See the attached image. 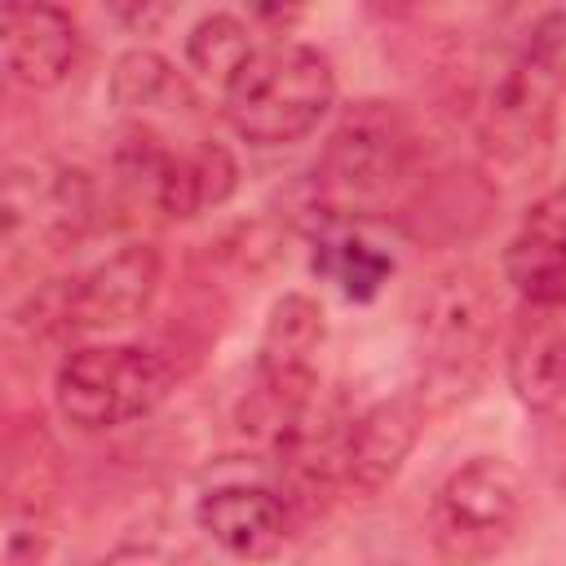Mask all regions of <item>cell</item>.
I'll return each mask as SVG.
<instances>
[{
	"label": "cell",
	"mask_w": 566,
	"mask_h": 566,
	"mask_svg": "<svg viewBox=\"0 0 566 566\" xmlns=\"http://www.w3.org/2000/svg\"><path fill=\"white\" fill-rule=\"evenodd\" d=\"M172 389V367L128 340L106 345H80L57 363L53 376V402L62 420H71L84 433L124 429L133 420H146Z\"/></svg>",
	"instance_id": "4"
},
{
	"label": "cell",
	"mask_w": 566,
	"mask_h": 566,
	"mask_svg": "<svg viewBox=\"0 0 566 566\" xmlns=\"http://www.w3.org/2000/svg\"><path fill=\"white\" fill-rule=\"evenodd\" d=\"M230 128L252 146H292L318 128L336 102V71L327 53L301 40L261 44L243 71L221 88Z\"/></svg>",
	"instance_id": "3"
},
{
	"label": "cell",
	"mask_w": 566,
	"mask_h": 566,
	"mask_svg": "<svg viewBox=\"0 0 566 566\" xmlns=\"http://www.w3.org/2000/svg\"><path fill=\"white\" fill-rule=\"evenodd\" d=\"M562 57L566 13H548L531 27V35L500 49L482 66L473 93V133L495 172L526 177L544 168L562 106Z\"/></svg>",
	"instance_id": "1"
},
{
	"label": "cell",
	"mask_w": 566,
	"mask_h": 566,
	"mask_svg": "<svg viewBox=\"0 0 566 566\" xmlns=\"http://www.w3.org/2000/svg\"><path fill=\"white\" fill-rule=\"evenodd\" d=\"M239 186V164L221 142H199L190 150H172L164 186H159V212L164 217H199L208 208H221Z\"/></svg>",
	"instance_id": "15"
},
{
	"label": "cell",
	"mask_w": 566,
	"mask_h": 566,
	"mask_svg": "<svg viewBox=\"0 0 566 566\" xmlns=\"http://www.w3.org/2000/svg\"><path fill=\"white\" fill-rule=\"evenodd\" d=\"M0 221L9 265L35 252L75 248L93 226V181L53 159H13L4 168Z\"/></svg>",
	"instance_id": "8"
},
{
	"label": "cell",
	"mask_w": 566,
	"mask_h": 566,
	"mask_svg": "<svg viewBox=\"0 0 566 566\" xmlns=\"http://www.w3.org/2000/svg\"><path fill=\"white\" fill-rule=\"evenodd\" d=\"M526 517V482L500 455H473L442 478L429 504V539L455 566H478L509 548Z\"/></svg>",
	"instance_id": "5"
},
{
	"label": "cell",
	"mask_w": 566,
	"mask_h": 566,
	"mask_svg": "<svg viewBox=\"0 0 566 566\" xmlns=\"http://www.w3.org/2000/svg\"><path fill=\"white\" fill-rule=\"evenodd\" d=\"M111 97H115V106H124V111H168V106H190L195 97H190V88H186V80L172 71V62L164 57V53H155V49H128L119 62H115V71H111Z\"/></svg>",
	"instance_id": "18"
},
{
	"label": "cell",
	"mask_w": 566,
	"mask_h": 566,
	"mask_svg": "<svg viewBox=\"0 0 566 566\" xmlns=\"http://www.w3.org/2000/svg\"><path fill=\"white\" fill-rule=\"evenodd\" d=\"M310 265H314L318 279H332L345 301H371L394 274V256L380 252L376 243H367L354 230H327L314 243Z\"/></svg>",
	"instance_id": "16"
},
{
	"label": "cell",
	"mask_w": 566,
	"mask_h": 566,
	"mask_svg": "<svg viewBox=\"0 0 566 566\" xmlns=\"http://www.w3.org/2000/svg\"><path fill=\"white\" fill-rule=\"evenodd\" d=\"M261 44L252 40V27L234 13H208L190 27L186 35V62L203 75V80H217L221 88L243 71V62L256 53Z\"/></svg>",
	"instance_id": "19"
},
{
	"label": "cell",
	"mask_w": 566,
	"mask_h": 566,
	"mask_svg": "<svg viewBox=\"0 0 566 566\" xmlns=\"http://www.w3.org/2000/svg\"><path fill=\"white\" fill-rule=\"evenodd\" d=\"M420 155V133L402 106L376 97L354 102L327 133L310 172V208L318 212V226L345 230V221L389 217L402 208L416 186Z\"/></svg>",
	"instance_id": "2"
},
{
	"label": "cell",
	"mask_w": 566,
	"mask_h": 566,
	"mask_svg": "<svg viewBox=\"0 0 566 566\" xmlns=\"http://www.w3.org/2000/svg\"><path fill=\"white\" fill-rule=\"evenodd\" d=\"M49 544H53V486L40 478H31V486L9 478L0 566H40Z\"/></svg>",
	"instance_id": "17"
},
{
	"label": "cell",
	"mask_w": 566,
	"mask_h": 566,
	"mask_svg": "<svg viewBox=\"0 0 566 566\" xmlns=\"http://www.w3.org/2000/svg\"><path fill=\"white\" fill-rule=\"evenodd\" d=\"M509 385L522 407L553 411L566 402V305H526L509 332Z\"/></svg>",
	"instance_id": "14"
},
{
	"label": "cell",
	"mask_w": 566,
	"mask_h": 566,
	"mask_svg": "<svg viewBox=\"0 0 566 566\" xmlns=\"http://www.w3.org/2000/svg\"><path fill=\"white\" fill-rule=\"evenodd\" d=\"M164 279L155 243H124L80 279L62 287V327L66 332H115L137 323Z\"/></svg>",
	"instance_id": "9"
},
{
	"label": "cell",
	"mask_w": 566,
	"mask_h": 566,
	"mask_svg": "<svg viewBox=\"0 0 566 566\" xmlns=\"http://www.w3.org/2000/svg\"><path fill=\"white\" fill-rule=\"evenodd\" d=\"M327 323L323 305L305 292H287L270 305V318L256 340V385L248 416L274 442L314 398H318V349Z\"/></svg>",
	"instance_id": "7"
},
{
	"label": "cell",
	"mask_w": 566,
	"mask_h": 566,
	"mask_svg": "<svg viewBox=\"0 0 566 566\" xmlns=\"http://www.w3.org/2000/svg\"><path fill=\"white\" fill-rule=\"evenodd\" d=\"M495 318H500V296L478 265L460 261L424 279L411 314L424 371L447 385L455 380L469 385L486 363V349L495 340Z\"/></svg>",
	"instance_id": "6"
},
{
	"label": "cell",
	"mask_w": 566,
	"mask_h": 566,
	"mask_svg": "<svg viewBox=\"0 0 566 566\" xmlns=\"http://www.w3.org/2000/svg\"><path fill=\"white\" fill-rule=\"evenodd\" d=\"M106 566H159L150 553H119V557H111Z\"/></svg>",
	"instance_id": "20"
},
{
	"label": "cell",
	"mask_w": 566,
	"mask_h": 566,
	"mask_svg": "<svg viewBox=\"0 0 566 566\" xmlns=\"http://www.w3.org/2000/svg\"><path fill=\"white\" fill-rule=\"evenodd\" d=\"M420 424H424V407L416 394H394L349 416L340 447V486L354 495H380L411 455Z\"/></svg>",
	"instance_id": "10"
},
{
	"label": "cell",
	"mask_w": 566,
	"mask_h": 566,
	"mask_svg": "<svg viewBox=\"0 0 566 566\" xmlns=\"http://www.w3.org/2000/svg\"><path fill=\"white\" fill-rule=\"evenodd\" d=\"M0 57L22 88H57L80 62V27L57 4L13 0L0 9Z\"/></svg>",
	"instance_id": "12"
},
{
	"label": "cell",
	"mask_w": 566,
	"mask_h": 566,
	"mask_svg": "<svg viewBox=\"0 0 566 566\" xmlns=\"http://www.w3.org/2000/svg\"><path fill=\"white\" fill-rule=\"evenodd\" d=\"M504 279L526 305H566V186L526 208L504 248Z\"/></svg>",
	"instance_id": "13"
},
{
	"label": "cell",
	"mask_w": 566,
	"mask_h": 566,
	"mask_svg": "<svg viewBox=\"0 0 566 566\" xmlns=\"http://www.w3.org/2000/svg\"><path fill=\"white\" fill-rule=\"evenodd\" d=\"M195 522L230 557L270 562L283 553V544L292 535V504L270 486L226 482V486H212L199 495Z\"/></svg>",
	"instance_id": "11"
}]
</instances>
